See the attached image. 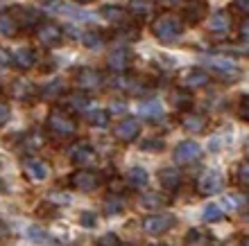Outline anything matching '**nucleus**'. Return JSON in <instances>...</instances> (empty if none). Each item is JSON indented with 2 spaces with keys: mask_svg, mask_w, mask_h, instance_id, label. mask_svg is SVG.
Returning <instances> with one entry per match:
<instances>
[{
  "mask_svg": "<svg viewBox=\"0 0 249 246\" xmlns=\"http://www.w3.org/2000/svg\"><path fill=\"white\" fill-rule=\"evenodd\" d=\"M34 88L32 86H27L25 82H18V84H14V98H20V99H25L27 95H32Z\"/></svg>",
  "mask_w": 249,
  "mask_h": 246,
  "instance_id": "obj_39",
  "label": "nucleus"
},
{
  "mask_svg": "<svg viewBox=\"0 0 249 246\" xmlns=\"http://www.w3.org/2000/svg\"><path fill=\"white\" fill-rule=\"evenodd\" d=\"M141 115L145 120H150V122H161L165 117V113L159 99H145V102H141Z\"/></svg>",
  "mask_w": 249,
  "mask_h": 246,
  "instance_id": "obj_20",
  "label": "nucleus"
},
{
  "mask_svg": "<svg viewBox=\"0 0 249 246\" xmlns=\"http://www.w3.org/2000/svg\"><path fill=\"white\" fill-rule=\"evenodd\" d=\"M46 129L54 138H72L77 133V120L64 109H53L46 120Z\"/></svg>",
  "mask_w": 249,
  "mask_h": 246,
  "instance_id": "obj_2",
  "label": "nucleus"
},
{
  "mask_svg": "<svg viewBox=\"0 0 249 246\" xmlns=\"http://www.w3.org/2000/svg\"><path fill=\"white\" fill-rule=\"evenodd\" d=\"M204 16H206V5H204L202 0H193V2L184 5V12H181V20H184V23L197 25Z\"/></svg>",
  "mask_w": 249,
  "mask_h": 246,
  "instance_id": "obj_19",
  "label": "nucleus"
},
{
  "mask_svg": "<svg viewBox=\"0 0 249 246\" xmlns=\"http://www.w3.org/2000/svg\"><path fill=\"white\" fill-rule=\"evenodd\" d=\"M68 158H71V163H75L77 167L86 169L89 165L95 163L98 154H95V149H93V145L89 143V140H77V143H72L71 149H68Z\"/></svg>",
  "mask_w": 249,
  "mask_h": 246,
  "instance_id": "obj_6",
  "label": "nucleus"
},
{
  "mask_svg": "<svg viewBox=\"0 0 249 246\" xmlns=\"http://www.w3.org/2000/svg\"><path fill=\"white\" fill-rule=\"evenodd\" d=\"M238 36H240V41H243L245 46H249V18L240 23V30H238Z\"/></svg>",
  "mask_w": 249,
  "mask_h": 246,
  "instance_id": "obj_42",
  "label": "nucleus"
},
{
  "mask_svg": "<svg viewBox=\"0 0 249 246\" xmlns=\"http://www.w3.org/2000/svg\"><path fill=\"white\" fill-rule=\"evenodd\" d=\"M14 14V18L18 23V27H30V30H36L41 25V12L34 9V7H18Z\"/></svg>",
  "mask_w": 249,
  "mask_h": 246,
  "instance_id": "obj_16",
  "label": "nucleus"
},
{
  "mask_svg": "<svg viewBox=\"0 0 249 246\" xmlns=\"http://www.w3.org/2000/svg\"><path fill=\"white\" fill-rule=\"evenodd\" d=\"M141 149L143 151H161L163 149V140L161 138H145L141 143Z\"/></svg>",
  "mask_w": 249,
  "mask_h": 246,
  "instance_id": "obj_38",
  "label": "nucleus"
},
{
  "mask_svg": "<svg viewBox=\"0 0 249 246\" xmlns=\"http://www.w3.org/2000/svg\"><path fill=\"white\" fill-rule=\"evenodd\" d=\"M14 57V66L16 68H20V70H30L39 59H36V52L32 50V48H18L16 52H12Z\"/></svg>",
  "mask_w": 249,
  "mask_h": 246,
  "instance_id": "obj_22",
  "label": "nucleus"
},
{
  "mask_svg": "<svg viewBox=\"0 0 249 246\" xmlns=\"http://www.w3.org/2000/svg\"><path fill=\"white\" fill-rule=\"evenodd\" d=\"M89 104H91V95L89 93H71V109L77 111V113H86L89 111Z\"/></svg>",
  "mask_w": 249,
  "mask_h": 246,
  "instance_id": "obj_30",
  "label": "nucleus"
},
{
  "mask_svg": "<svg viewBox=\"0 0 249 246\" xmlns=\"http://www.w3.org/2000/svg\"><path fill=\"white\" fill-rule=\"evenodd\" d=\"M131 59H134V54H131L129 50L118 48V50L109 52V57H107V68H109V70H113V72H118V75H123L124 70H129Z\"/></svg>",
  "mask_w": 249,
  "mask_h": 246,
  "instance_id": "obj_14",
  "label": "nucleus"
},
{
  "mask_svg": "<svg viewBox=\"0 0 249 246\" xmlns=\"http://www.w3.org/2000/svg\"><path fill=\"white\" fill-rule=\"evenodd\" d=\"M86 120H89V124H93V127H107V122H109V113L102 111V109L86 111Z\"/></svg>",
  "mask_w": 249,
  "mask_h": 246,
  "instance_id": "obj_32",
  "label": "nucleus"
},
{
  "mask_svg": "<svg viewBox=\"0 0 249 246\" xmlns=\"http://www.w3.org/2000/svg\"><path fill=\"white\" fill-rule=\"evenodd\" d=\"M204 66L211 70L209 75H215L222 82H238L240 75H243V68L238 66V61H233L229 57H206Z\"/></svg>",
  "mask_w": 249,
  "mask_h": 246,
  "instance_id": "obj_3",
  "label": "nucleus"
},
{
  "mask_svg": "<svg viewBox=\"0 0 249 246\" xmlns=\"http://www.w3.org/2000/svg\"><path fill=\"white\" fill-rule=\"evenodd\" d=\"M0 66H2V68H9V66H14L12 52L5 50V48H0Z\"/></svg>",
  "mask_w": 249,
  "mask_h": 246,
  "instance_id": "obj_41",
  "label": "nucleus"
},
{
  "mask_svg": "<svg viewBox=\"0 0 249 246\" xmlns=\"http://www.w3.org/2000/svg\"><path fill=\"white\" fill-rule=\"evenodd\" d=\"M245 154L249 156V138H247V140H245Z\"/></svg>",
  "mask_w": 249,
  "mask_h": 246,
  "instance_id": "obj_50",
  "label": "nucleus"
},
{
  "mask_svg": "<svg viewBox=\"0 0 249 246\" xmlns=\"http://www.w3.org/2000/svg\"><path fill=\"white\" fill-rule=\"evenodd\" d=\"M34 34L43 48H57L64 41V30L53 20H41V25L34 30Z\"/></svg>",
  "mask_w": 249,
  "mask_h": 246,
  "instance_id": "obj_5",
  "label": "nucleus"
},
{
  "mask_svg": "<svg viewBox=\"0 0 249 246\" xmlns=\"http://www.w3.org/2000/svg\"><path fill=\"white\" fill-rule=\"evenodd\" d=\"M206 242H209V235L204 233V230H190L186 235V244L188 246H204Z\"/></svg>",
  "mask_w": 249,
  "mask_h": 246,
  "instance_id": "obj_36",
  "label": "nucleus"
},
{
  "mask_svg": "<svg viewBox=\"0 0 249 246\" xmlns=\"http://www.w3.org/2000/svg\"><path fill=\"white\" fill-rule=\"evenodd\" d=\"M141 203L145 208H161V206H165V197L161 192H145L141 197Z\"/></svg>",
  "mask_w": 249,
  "mask_h": 246,
  "instance_id": "obj_33",
  "label": "nucleus"
},
{
  "mask_svg": "<svg viewBox=\"0 0 249 246\" xmlns=\"http://www.w3.org/2000/svg\"><path fill=\"white\" fill-rule=\"evenodd\" d=\"M79 224H82L84 228H93V226H95V214H93V213H82Z\"/></svg>",
  "mask_w": 249,
  "mask_h": 246,
  "instance_id": "obj_43",
  "label": "nucleus"
},
{
  "mask_svg": "<svg viewBox=\"0 0 249 246\" xmlns=\"http://www.w3.org/2000/svg\"><path fill=\"white\" fill-rule=\"evenodd\" d=\"M141 226L147 235H163L170 228H175V214L170 213H152L147 217H143Z\"/></svg>",
  "mask_w": 249,
  "mask_h": 246,
  "instance_id": "obj_4",
  "label": "nucleus"
},
{
  "mask_svg": "<svg viewBox=\"0 0 249 246\" xmlns=\"http://www.w3.org/2000/svg\"><path fill=\"white\" fill-rule=\"evenodd\" d=\"M102 43H105V34L98 32V30H89V32L84 34V46L86 48H93V50H95V48H100Z\"/></svg>",
  "mask_w": 249,
  "mask_h": 246,
  "instance_id": "obj_34",
  "label": "nucleus"
},
{
  "mask_svg": "<svg viewBox=\"0 0 249 246\" xmlns=\"http://www.w3.org/2000/svg\"><path fill=\"white\" fill-rule=\"evenodd\" d=\"M127 208V201H124L123 195H118V192H113V195H109L105 199V214L107 217H111V214H120Z\"/></svg>",
  "mask_w": 249,
  "mask_h": 246,
  "instance_id": "obj_27",
  "label": "nucleus"
},
{
  "mask_svg": "<svg viewBox=\"0 0 249 246\" xmlns=\"http://www.w3.org/2000/svg\"><path fill=\"white\" fill-rule=\"evenodd\" d=\"M154 246H161V244H154Z\"/></svg>",
  "mask_w": 249,
  "mask_h": 246,
  "instance_id": "obj_53",
  "label": "nucleus"
},
{
  "mask_svg": "<svg viewBox=\"0 0 249 246\" xmlns=\"http://www.w3.org/2000/svg\"><path fill=\"white\" fill-rule=\"evenodd\" d=\"M23 174H25L27 181H46L48 174H50V165L43 158L30 156L23 161Z\"/></svg>",
  "mask_w": 249,
  "mask_h": 246,
  "instance_id": "obj_10",
  "label": "nucleus"
},
{
  "mask_svg": "<svg viewBox=\"0 0 249 246\" xmlns=\"http://www.w3.org/2000/svg\"><path fill=\"white\" fill-rule=\"evenodd\" d=\"M102 16L107 18V23L111 25H118V27H129L131 25V18H129V12L124 7H118V5H107L102 7Z\"/></svg>",
  "mask_w": 249,
  "mask_h": 246,
  "instance_id": "obj_17",
  "label": "nucleus"
},
{
  "mask_svg": "<svg viewBox=\"0 0 249 246\" xmlns=\"http://www.w3.org/2000/svg\"><path fill=\"white\" fill-rule=\"evenodd\" d=\"M5 237H9V226L0 219V240H5Z\"/></svg>",
  "mask_w": 249,
  "mask_h": 246,
  "instance_id": "obj_48",
  "label": "nucleus"
},
{
  "mask_svg": "<svg viewBox=\"0 0 249 246\" xmlns=\"http://www.w3.org/2000/svg\"><path fill=\"white\" fill-rule=\"evenodd\" d=\"M179 124L188 133H204L206 127H209V117L204 115V113H199V111H186L179 117Z\"/></svg>",
  "mask_w": 249,
  "mask_h": 246,
  "instance_id": "obj_12",
  "label": "nucleus"
},
{
  "mask_svg": "<svg viewBox=\"0 0 249 246\" xmlns=\"http://www.w3.org/2000/svg\"><path fill=\"white\" fill-rule=\"evenodd\" d=\"M102 183V176L93 169H77L75 174L71 176V185L79 192H95Z\"/></svg>",
  "mask_w": 249,
  "mask_h": 246,
  "instance_id": "obj_9",
  "label": "nucleus"
},
{
  "mask_svg": "<svg viewBox=\"0 0 249 246\" xmlns=\"http://www.w3.org/2000/svg\"><path fill=\"white\" fill-rule=\"evenodd\" d=\"M181 32H184V20H181V16H177V14H172V12L161 14L152 23V34L161 43H172L175 39L181 36Z\"/></svg>",
  "mask_w": 249,
  "mask_h": 246,
  "instance_id": "obj_1",
  "label": "nucleus"
},
{
  "mask_svg": "<svg viewBox=\"0 0 249 246\" xmlns=\"http://www.w3.org/2000/svg\"><path fill=\"white\" fill-rule=\"evenodd\" d=\"M170 104L175 111L186 113V111H190V106H193V95H190V91H186V88H177V91H172V95H170Z\"/></svg>",
  "mask_w": 249,
  "mask_h": 246,
  "instance_id": "obj_24",
  "label": "nucleus"
},
{
  "mask_svg": "<svg viewBox=\"0 0 249 246\" xmlns=\"http://www.w3.org/2000/svg\"><path fill=\"white\" fill-rule=\"evenodd\" d=\"M233 7H236L240 14L249 16V0H233Z\"/></svg>",
  "mask_w": 249,
  "mask_h": 246,
  "instance_id": "obj_46",
  "label": "nucleus"
},
{
  "mask_svg": "<svg viewBox=\"0 0 249 246\" xmlns=\"http://www.w3.org/2000/svg\"><path fill=\"white\" fill-rule=\"evenodd\" d=\"M240 117L245 122H249V95H243V99H240Z\"/></svg>",
  "mask_w": 249,
  "mask_h": 246,
  "instance_id": "obj_44",
  "label": "nucleus"
},
{
  "mask_svg": "<svg viewBox=\"0 0 249 246\" xmlns=\"http://www.w3.org/2000/svg\"><path fill=\"white\" fill-rule=\"evenodd\" d=\"M240 246H249V237H245V240L240 242Z\"/></svg>",
  "mask_w": 249,
  "mask_h": 246,
  "instance_id": "obj_52",
  "label": "nucleus"
},
{
  "mask_svg": "<svg viewBox=\"0 0 249 246\" xmlns=\"http://www.w3.org/2000/svg\"><path fill=\"white\" fill-rule=\"evenodd\" d=\"M222 217H224V210L220 208V203H211V206H206V210H204V221H209V224L220 221Z\"/></svg>",
  "mask_w": 249,
  "mask_h": 246,
  "instance_id": "obj_35",
  "label": "nucleus"
},
{
  "mask_svg": "<svg viewBox=\"0 0 249 246\" xmlns=\"http://www.w3.org/2000/svg\"><path fill=\"white\" fill-rule=\"evenodd\" d=\"M127 185L131 190H143L147 185V172L141 165H134V167L127 172Z\"/></svg>",
  "mask_w": 249,
  "mask_h": 246,
  "instance_id": "obj_25",
  "label": "nucleus"
},
{
  "mask_svg": "<svg viewBox=\"0 0 249 246\" xmlns=\"http://www.w3.org/2000/svg\"><path fill=\"white\" fill-rule=\"evenodd\" d=\"M236 181H238V185H240V188L249 190V161H245V163H240V165H238Z\"/></svg>",
  "mask_w": 249,
  "mask_h": 246,
  "instance_id": "obj_37",
  "label": "nucleus"
},
{
  "mask_svg": "<svg viewBox=\"0 0 249 246\" xmlns=\"http://www.w3.org/2000/svg\"><path fill=\"white\" fill-rule=\"evenodd\" d=\"M181 84L190 91H197V88H206L211 84V75L209 70H204V68H188L184 72V77H181Z\"/></svg>",
  "mask_w": 249,
  "mask_h": 246,
  "instance_id": "obj_15",
  "label": "nucleus"
},
{
  "mask_svg": "<svg viewBox=\"0 0 249 246\" xmlns=\"http://www.w3.org/2000/svg\"><path fill=\"white\" fill-rule=\"evenodd\" d=\"M165 7H175V5H179V2H184V0H161Z\"/></svg>",
  "mask_w": 249,
  "mask_h": 246,
  "instance_id": "obj_49",
  "label": "nucleus"
},
{
  "mask_svg": "<svg viewBox=\"0 0 249 246\" xmlns=\"http://www.w3.org/2000/svg\"><path fill=\"white\" fill-rule=\"evenodd\" d=\"M9 122V106L5 102H0V127H5Z\"/></svg>",
  "mask_w": 249,
  "mask_h": 246,
  "instance_id": "obj_45",
  "label": "nucleus"
},
{
  "mask_svg": "<svg viewBox=\"0 0 249 246\" xmlns=\"http://www.w3.org/2000/svg\"><path fill=\"white\" fill-rule=\"evenodd\" d=\"M66 91V84L61 82V79H53L50 84L46 86H41V98H46V99H54V98H59V95H64Z\"/></svg>",
  "mask_w": 249,
  "mask_h": 246,
  "instance_id": "obj_29",
  "label": "nucleus"
},
{
  "mask_svg": "<svg viewBox=\"0 0 249 246\" xmlns=\"http://www.w3.org/2000/svg\"><path fill=\"white\" fill-rule=\"evenodd\" d=\"M43 145H46V136L41 129H30L20 138V149L27 154H36L39 149H43Z\"/></svg>",
  "mask_w": 249,
  "mask_h": 246,
  "instance_id": "obj_18",
  "label": "nucleus"
},
{
  "mask_svg": "<svg viewBox=\"0 0 249 246\" xmlns=\"http://www.w3.org/2000/svg\"><path fill=\"white\" fill-rule=\"evenodd\" d=\"M105 84V77L102 72L95 70V68H79L77 75H75V86H77L82 93H93L102 88Z\"/></svg>",
  "mask_w": 249,
  "mask_h": 246,
  "instance_id": "obj_8",
  "label": "nucleus"
},
{
  "mask_svg": "<svg viewBox=\"0 0 249 246\" xmlns=\"http://www.w3.org/2000/svg\"><path fill=\"white\" fill-rule=\"evenodd\" d=\"M20 27L16 23L12 12H2L0 14V36H14V34L18 32Z\"/></svg>",
  "mask_w": 249,
  "mask_h": 246,
  "instance_id": "obj_28",
  "label": "nucleus"
},
{
  "mask_svg": "<svg viewBox=\"0 0 249 246\" xmlns=\"http://www.w3.org/2000/svg\"><path fill=\"white\" fill-rule=\"evenodd\" d=\"M199 156H202V147H199L195 140H181V143L175 147V161H177L179 165L195 163Z\"/></svg>",
  "mask_w": 249,
  "mask_h": 246,
  "instance_id": "obj_13",
  "label": "nucleus"
},
{
  "mask_svg": "<svg viewBox=\"0 0 249 246\" xmlns=\"http://www.w3.org/2000/svg\"><path fill=\"white\" fill-rule=\"evenodd\" d=\"M75 2H79V5H89V2H93V0H75Z\"/></svg>",
  "mask_w": 249,
  "mask_h": 246,
  "instance_id": "obj_51",
  "label": "nucleus"
},
{
  "mask_svg": "<svg viewBox=\"0 0 249 246\" xmlns=\"http://www.w3.org/2000/svg\"><path fill=\"white\" fill-rule=\"evenodd\" d=\"M138 133H141V122H138L136 117H124V120H120V122L116 124V129H113L116 140H120V143H124V145L134 143L138 138Z\"/></svg>",
  "mask_w": 249,
  "mask_h": 246,
  "instance_id": "obj_11",
  "label": "nucleus"
},
{
  "mask_svg": "<svg viewBox=\"0 0 249 246\" xmlns=\"http://www.w3.org/2000/svg\"><path fill=\"white\" fill-rule=\"evenodd\" d=\"M159 183L165 190H177L181 185V172H179V167H163L159 172Z\"/></svg>",
  "mask_w": 249,
  "mask_h": 246,
  "instance_id": "obj_23",
  "label": "nucleus"
},
{
  "mask_svg": "<svg viewBox=\"0 0 249 246\" xmlns=\"http://www.w3.org/2000/svg\"><path fill=\"white\" fill-rule=\"evenodd\" d=\"M98 246H120V242H118V237L113 233H107V235H102V237H98V242H95Z\"/></svg>",
  "mask_w": 249,
  "mask_h": 246,
  "instance_id": "obj_40",
  "label": "nucleus"
},
{
  "mask_svg": "<svg viewBox=\"0 0 249 246\" xmlns=\"http://www.w3.org/2000/svg\"><path fill=\"white\" fill-rule=\"evenodd\" d=\"M154 7H157V0H129V12L134 16H138V18L152 16Z\"/></svg>",
  "mask_w": 249,
  "mask_h": 246,
  "instance_id": "obj_26",
  "label": "nucleus"
},
{
  "mask_svg": "<svg viewBox=\"0 0 249 246\" xmlns=\"http://www.w3.org/2000/svg\"><path fill=\"white\" fill-rule=\"evenodd\" d=\"M220 208L222 210H233V213H240V210H245L247 208V199L240 195H229L227 199L220 203Z\"/></svg>",
  "mask_w": 249,
  "mask_h": 246,
  "instance_id": "obj_31",
  "label": "nucleus"
},
{
  "mask_svg": "<svg viewBox=\"0 0 249 246\" xmlns=\"http://www.w3.org/2000/svg\"><path fill=\"white\" fill-rule=\"evenodd\" d=\"M222 188H224V176H222V172H217V169H206V172H202L199 179H197V190H199L202 197H213Z\"/></svg>",
  "mask_w": 249,
  "mask_h": 246,
  "instance_id": "obj_7",
  "label": "nucleus"
},
{
  "mask_svg": "<svg viewBox=\"0 0 249 246\" xmlns=\"http://www.w3.org/2000/svg\"><path fill=\"white\" fill-rule=\"evenodd\" d=\"M30 235H32V237H36V242H46L48 240V235L43 233L39 226H32V228H30Z\"/></svg>",
  "mask_w": 249,
  "mask_h": 246,
  "instance_id": "obj_47",
  "label": "nucleus"
},
{
  "mask_svg": "<svg viewBox=\"0 0 249 246\" xmlns=\"http://www.w3.org/2000/svg\"><path fill=\"white\" fill-rule=\"evenodd\" d=\"M231 27V14L224 12V9H220V12H215L213 16L209 18V30L213 34H227Z\"/></svg>",
  "mask_w": 249,
  "mask_h": 246,
  "instance_id": "obj_21",
  "label": "nucleus"
}]
</instances>
